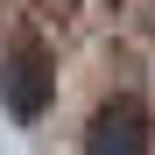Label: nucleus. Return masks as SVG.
Segmentation results:
<instances>
[{
    "mask_svg": "<svg viewBox=\"0 0 155 155\" xmlns=\"http://www.w3.org/2000/svg\"><path fill=\"white\" fill-rule=\"evenodd\" d=\"M155 148V120L141 99H106L85 127V155H148Z\"/></svg>",
    "mask_w": 155,
    "mask_h": 155,
    "instance_id": "f03ea898",
    "label": "nucleus"
},
{
    "mask_svg": "<svg viewBox=\"0 0 155 155\" xmlns=\"http://www.w3.org/2000/svg\"><path fill=\"white\" fill-rule=\"evenodd\" d=\"M49 92H57V71H49V57L35 42H14L7 64H0V106H7L14 120H42Z\"/></svg>",
    "mask_w": 155,
    "mask_h": 155,
    "instance_id": "f257e3e1",
    "label": "nucleus"
}]
</instances>
